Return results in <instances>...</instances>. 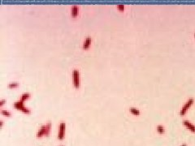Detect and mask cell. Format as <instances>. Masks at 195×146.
I'll return each mask as SVG.
<instances>
[{"mask_svg": "<svg viewBox=\"0 0 195 146\" xmlns=\"http://www.w3.org/2000/svg\"><path fill=\"white\" fill-rule=\"evenodd\" d=\"M51 130V122L48 121L46 124L42 125L37 132L36 136L38 138H41L42 136H48Z\"/></svg>", "mask_w": 195, "mask_h": 146, "instance_id": "1", "label": "cell"}, {"mask_svg": "<svg viewBox=\"0 0 195 146\" xmlns=\"http://www.w3.org/2000/svg\"><path fill=\"white\" fill-rule=\"evenodd\" d=\"M193 102H194V98H189V99L185 102V104L182 106L181 109L180 110V115L181 116H184L186 113H187V111L192 106Z\"/></svg>", "mask_w": 195, "mask_h": 146, "instance_id": "2", "label": "cell"}, {"mask_svg": "<svg viewBox=\"0 0 195 146\" xmlns=\"http://www.w3.org/2000/svg\"><path fill=\"white\" fill-rule=\"evenodd\" d=\"M13 106L15 107L16 109L22 110L23 112H24V113H27V114L31 113V110H30L29 108H28V107L25 106L24 104V101H22V100H20V99H19L18 101H15V102L13 103Z\"/></svg>", "mask_w": 195, "mask_h": 146, "instance_id": "3", "label": "cell"}, {"mask_svg": "<svg viewBox=\"0 0 195 146\" xmlns=\"http://www.w3.org/2000/svg\"><path fill=\"white\" fill-rule=\"evenodd\" d=\"M65 130H66V123L64 121H61L59 126V130H58V135L57 138L59 140H62L64 139L65 136Z\"/></svg>", "mask_w": 195, "mask_h": 146, "instance_id": "4", "label": "cell"}, {"mask_svg": "<svg viewBox=\"0 0 195 146\" xmlns=\"http://www.w3.org/2000/svg\"><path fill=\"white\" fill-rule=\"evenodd\" d=\"M72 80H73V85L76 88L80 87V72L77 69H73L72 71Z\"/></svg>", "mask_w": 195, "mask_h": 146, "instance_id": "5", "label": "cell"}, {"mask_svg": "<svg viewBox=\"0 0 195 146\" xmlns=\"http://www.w3.org/2000/svg\"><path fill=\"white\" fill-rule=\"evenodd\" d=\"M182 123H183V124L188 128V129L189 130V131H191L192 132H193V133H195V125L193 124V123H192L190 121H189L188 119H184L183 121H182Z\"/></svg>", "mask_w": 195, "mask_h": 146, "instance_id": "6", "label": "cell"}, {"mask_svg": "<svg viewBox=\"0 0 195 146\" xmlns=\"http://www.w3.org/2000/svg\"><path fill=\"white\" fill-rule=\"evenodd\" d=\"M91 42H92V38L90 37H87L83 42V45H82L83 49H88L91 44Z\"/></svg>", "mask_w": 195, "mask_h": 146, "instance_id": "7", "label": "cell"}, {"mask_svg": "<svg viewBox=\"0 0 195 146\" xmlns=\"http://www.w3.org/2000/svg\"><path fill=\"white\" fill-rule=\"evenodd\" d=\"M79 13V7L77 5H73L71 9V14L73 17H76Z\"/></svg>", "mask_w": 195, "mask_h": 146, "instance_id": "8", "label": "cell"}, {"mask_svg": "<svg viewBox=\"0 0 195 146\" xmlns=\"http://www.w3.org/2000/svg\"><path fill=\"white\" fill-rule=\"evenodd\" d=\"M156 131H157V132H158L159 134L163 135V134L165 133V127H164V125L159 124V125H158V126L156 127Z\"/></svg>", "mask_w": 195, "mask_h": 146, "instance_id": "9", "label": "cell"}, {"mask_svg": "<svg viewBox=\"0 0 195 146\" xmlns=\"http://www.w3.org/2000/svg\"><path fill=\"white\" fill-rule=\"evenodd\" d=\"M129 111L135 115H140V114H141L139 109H138L137 107H134V106H131L129 108Z\"/></svg>", "mask_w": 195, "mask_h": 146, "instance_id": "10", "label": "cell"}, {"mask_svg": "<svg viewBox=\"0 0 195 146\" xmlns=\"http://www.w3.org/2000/svg\"><path fill=\"white\" fill-rule=\"evenodd\" d=\"M30 97H31V93H24L22 95L20 96V99L22 100V101H24V100H26V99H29Z\"/></svg>", "mask_w": 195, "mask_h": 146, "instance_id": "11", "label": "cell"}, {"mask_svg": "<svg viewBox=\"0 0 195 146\" xmlns=\"http://www.w3.org/2000/svg\"><path fill=\"white\" fill-rule=\"evenodd\" d=\"M17 86H19V82H17V81H13V82H11L7 84L8 88H15V87H17Z\"/></svg>", "mask_w": 195, "mask_h": 146, "instance_id": "12", "label": "cell"}, {"mask_svg": "<svg viewBox=\"0 0 195 146\" xmlns=\"http://www.w3.org/2000/svg\"><path fill=\"white\" fill-rule=\"evenodd\" d=\"M1 113H2V115H5V116H7V117L12 116V113L10 112L9 110H1Z\"/></svg>", "mask_w": 195, "mask_h": 146, "instance_id": "13", "label": "cell"}, {"mask_svg": "<svg viewBox=\"0 0 195 146\" xmlns=\"http://www.w3.org/2000/svg\"><path fill=\"white\" fill-rule=\"evenodd\" d=\"M117 8H118V9H120V10H124V6L122 5V4H120V5L117 6Z\"/></svg>", "mask_w": 195, "mask_h": 146, "instance_id": "14", "label": "cell"}, {"mask_svg": "<svg viewBox=\"0 0 195 146\" xmlns=\"http://www.w3.org/2000/svg\"><path fill=\"white\" fill-rule=\"evenodd\" d=\"M5 101H6V100H5V99H2L1 101H0V106H3V104L5 103Z\"/></svg>", "mask_w": 195, "mask_h": 146, "instance_id": "15", "label": "cell"}, {"mask_svg": "<svg viewBox=\"0 0 195 146\" xmlns=\"http://www.w3.org/2000/svg\"><path fill=\"white\" fill-rule=\"evenodd\" d=\"M3 120H0V127H3Z\"/></svg>", "mask_w": 195, "mask_h": 146, "instance_id": "16", "label": "cell"}, {"mask_svg": "<svg viewBox=\"0 0 195 146\" xmlns=\"http://www.w3.org/2000/svg\"><path fill=\"white\" fill-rule=\"evenodd\" d=\"M180 146H188V144H186V143H183V144H181Z\"/></svg>", "mask_w": 195, "mask_h": 146, "instance_id": "17", "label": "cell"}, {"mask_svg": "<svg viewBox=\"0 0 195 146\" xmlns=\"http://www.w3.org/2000/svg\"><path fill=\"white\" fill-rule=\"evenodd\" d=\"M194 37H195V33H194Z\"/></svg>", "mask_w": 195, "mask_h": 146, "instance_id": "18", "label": "cell"}, {"mask_svg": "<svg viewBox=\"0 0 195 146\" xmlns=\"http://www.w3.org/2000/svg\"><path fill=\"white\" fill-rule=\"evenodd\" d=\"M60 146H64V145H60Z\"/></svg>", "mask_w": 195, "mask_h": 146, "instance_id": "19", "label": "cell"}]
</instances>
